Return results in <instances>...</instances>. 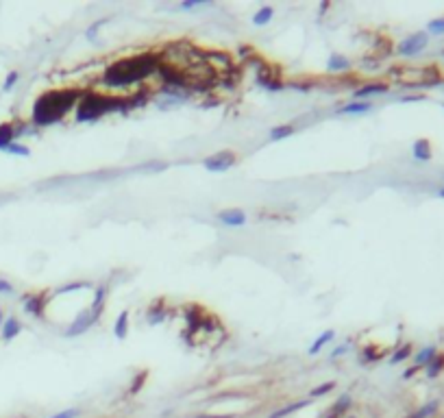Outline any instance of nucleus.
Listing matches in <instances>:
<instances>
[{"label":"nucleus","instance_id":"1","mask_svg":"<svg viewBox=\"0 0 444 418\" xmlns=\"http://www.w3.org/2000/svg\"><path fill=\"white\" fill-rule=\"evenodd\" d=\"M74 100H76V94H65V92L42 94L33 107V124L35 127H48V124L57 122L74 105Z\"/></svg>","mask_w":444,"mask_h":418},{"label":"nucleus","instance_id":"2","mask_svg":"<svg viewBox=\"0 0 444 418\" xmlns=\"http://www.w3.org/2000/svg\"><path fill=\"white\" fill-rule=\"evenodd\" d=\"M105 100H100L96 96H87L78 102V111H76V120L78 122H85V120H96L98 116H103L107 109L103 107Z\"/></svg>","mask_w":444,"mask_h":418},{"label":"nucleus","instance_id":"3","mask_svg":"<svg viewBox=\"0 0 444 418\" xmlns=\"http://www.w3.org/2000/svg\"><path fill=\"white\" fill-rule=\"evenodd\" d=\"M235 161H237V155L233 150H220V153H216V155L207 157L203 161V166H205V170H209V172H227L229 168L235 166Z\"/></svg>","mask_w":444,"mask_h":418},{"label":"nucleus","instance_id":"4","mask_svg":"<svg viewBox=\"0 0 444 418\" xmlns=\"http://www.w3.org/2000/svg\"><path fill=\"white\" fill-rule=\"evenodd\" d=\"M427 44H429L427 33H414V35L405 37L401 44H398L396 50H398V55H403V57H414V55L423 53V50L427 48Z\"/></svg>","mask_w":444,"mask_h":418},{"label":"nucleus","instance_id":"5","mask_svg":"<svg viewBox=\"0 0 444 418\" xmlns=\"http://www.w3.org/2000/svg\"><path fill=\"white\" fill-rule=\"evenodd\" d=\"M98 316L100 314L98 312H83V314H78V316L74 318V322H72V325L65 329V335H68V338H76V335H81V333H85L87 329H90L94 322L98 320Z\"/></svg>","mask_w":444,"mask_h":418},{"label":"nucleus","instance_id":"6","mask_svg":"<svg viewBox=\"0 0 444 418\" xmlns=\"http://www.w3.org/2000/svg\"><path fill=\"white\" fill-rule=\"evenodd\" d=\"M20 300H22V307H24L26 314H31V316H35V318L44 316V305H46L44 294H24Z\"/></svg>","mask_w":444,"mask_h":418},{"label":"nucleus","instance_id":"7","mask_svg":"<svg viewBox=\"0 0 444 418\" xmlns=\"http://www.w3.org/2000/svg\"><path fill=\"white\" fill-rule=\"evenodd\" d=\"M218 220L227 226H244L246 224V211L242 209H224L218 214Z\"/></svg>","mask_w":444,"mask_h":418},{"label":"nucleus","instance_id":"8","mask_svg":"<svg viewBox=\"0 0 444 418\" xmlns=\"http://www.w3.org/2000/svg\"><path fill=\"white\" fill-rule=\"evenodd\" d=\"M20 331H22L20 320L16 316H9V318H5L3 327H0V338H3L5 342H11L13 338H18Z\"/></svg>","mask_w":444,"mask_h":418},{"label":"nucleus","instance_id":"9","mask_svg":"<svg viewBox=\"0 0 444 418\" xmlns=\"http://www.w3.org/2000/svg\"><path fill=\"white\" fill-rule=\"evenodd\" d=\"M388 92V85L383 83H368V85H361L359 90H355V100H366L368 96H377V94H385Z\"/></svg>","mask_w":444,"mask_h":418},{"label":"nucleus","instance_id":"10","mask_svg":"<svg viewBox=\"0 0 444 418\" xmlns=\"http://www.w3.org/2000/svg\"><path fill=\"white\" fill-rule=\"evenodd\" d=\"M370 109H373L370 102H366V100H353V102H348V105L340 107L338 113H342V116H361V113H368Z\"/></svg>","mask_w":444,"mask_h":418},{"label":"nucleus","instance_id":"11","mask_svg":"<svg viewBox=\"0 0 444 418\" xmlns=\"http://www.w3.org/2000/svg\"><path fill=\"white\" fill-rule=\"evenodd\" d=\"M412 155L416 161H429L431 159V144L427 139H416L412 146Z\"/></svg>","mask_w":444,"mask_h":418},{"label":"nucleus","instance_id":"12","mask_svg":"<svg viewBox=\"0 0 444 418\" xmlns=\"http://www.w3.org/2000/svg\"><path fill=\"white\" fill-rule=\"evenodd\" d=\"M13 142H16V124L11 122L0 124V150H5Z\"/></svg>","mask_w":444,"mask_h":418},{"label":"nucleus","instance_id":"13","mask_svg":"<svg viewBox=\"0 0 444 418\" xmlns=\"http://www.w3.org/2000/svg\"><path fill=\"white\" fill-rule=\"evenodd\" d=\"M348 68H351V61H348L344 55L333 53L329 59H327V70H329V72H344Z\"/></svg>","mask_w":444,"mask_h":418},{"label":"nucleus","instance_id":"14","mask_svg":"<svg viewBox=\"0 0 444 418\" xmlns=\"http://www.w3.org/2000/svg\"><path fill=\"white\" fill-rule=\"evenodd\" d=\"M333 338H336V331H331V329H329V331H322V333H320L318 338L314 340V344H311V347H309L307 353H309V355H318L320 351H322V349H325L327 344H329Z\"/></svg>","mask_w":444,"mask_h":418},{"label":"nucleus","instance_id":"15","mask_svg":"<svg viewBox=\"0 0 444 418\" xmlns=\"http://www.w3.org/2000/svg\"><path fill=\"white\" fill-rule=\"evenodd\" d=\"M127 333H129V312H120V316L113 325V335L118 340H125Z\"/></svg>","mask_w":444,"mask_h":418},{"label":"nucleus","instance_id":"16","mask_svg":"<svg viewBox=\"0 0 444 418\" xmlns=\"http://www.w3.org/2000/svg\"><path fill=\"white\" fill-rule=\"evenodd\" d=\"M105 298H107V285L100 283L96 285V290H94V300H92V312H103V305H105Z\"/></svg>","mask_w":444,"mask_h":418},{"label":"nucleus","instance_id":"17","mask_svg":"<svg viewBox=\"0 0 444 418\" xmlns=\"http://www.w3.org/2000/svg\"><path fill=\"white\" fill-rule=\"evenodd\" d=\"M309 403H311L309 399H305V401H296V403H292V405H286V407H281V409H276V412H272L270 418H283V416H288V414H294V412H298V409L307 407Z\"/></svg>","mask_w":444,"mask_h":418},{"label":"nucleus","instance_id":"18","mask_svg":"<svg viewBox=\"0 0 444 418\" xmlns=\"http://www.w3.org/2000/svg\"><path fill=\"white\" fill-rule=\"evenodd\" d=\"M272 16H274V9H272L270 5H266V7H261V9L253 16V24H255V26H266L268 22L272 20Z\"/></svg>","mask_w":444,"mask_h":418},{"label":"nucleus","instance_id":"19","mask_svg":"<svg viewBox=\"0 0 444 418\" xmlns=\"http://www.w3.org/2000/svg\"><path fill=\"white\" fill-rule=\"evenodd\" d=\"M290 135H294V127L292 124H276L274 129H270V139L272 142H281Z\"/></svg>","mask_w":444,"mask_h":418},{"label":"nucleus","instance_id":"20","mask_svg":"<svg viewBox=\"0 0 444 418\" xmlns=\"http://www.w3.org/2000/svg\"><path fill=\"white\" fill-rule=\"evenodd\" d=\"M348 407H351V397H348V394H344V397H340V399L336 401V405L331 407V412H329V416H327V418H340Z\"/></svg>","mask_w":444,"mask_h":418},{"label":"nucleus","instance_id":"21","mask_svg":"<svg viewBox=\"0 0 444 418\" xmlns=\"http://www.w3.org/2000/svg\"><path fill=\"white\" fill-rule=\"evenodd\" d=\"M3 153H7V155H16V157H28L31 155V148L24 146V144H20V142H13V144L7 146Z\"/></svg>","mask_w":444,"mask_h":418},{"label":"nucleus","instance_id":"22","mask_svg":"<svg viewBox=\"0 0 444 418\" xmlns=\"http://www.w3.org/2000/svg\"><path fill=\"white\" fill-rule=\"evenodd\" d=\"M442 368H444V355H435L431 362L427 364V375L429 377H438L442 372Z\"/></svg>","mask_w":444,"mask_h":418},{"label":"nucleus","instance_id":"23","mask_svg":"<svg viewBox=\"0 0 444 418\" xmlns=\"http://www.w3.org/2000/svg\"><path fill=\"white\" fill-rule=\"evenodd\" d=\"M164 318H166V310L162 305L159 307H150L148 310V325H159V322H164Z\"/></svg>","mask_w":444,"mask_h":418},{"label":"nucleus","instance_id":"24","mask_svg":"<svg viewBox=\"0 0 444 418\" xmlns=\"http://www.w3.org/2000/svg\"><path fill=\"white\" fill-rule=\"evenodd\" d=\"M435 355H438V349H435V347H425V349L416 355V364H418V366H420V364H429Z\"/></svg>","mask_w":444,"mask_h":418},{"label":"nucleus","instance_id":"25","mask_svg":"<svg viewBox=\"0 0 444 418\" xmlns=\"http://www.w3.org/2000/svg\"><path fill=\"white\" fill-rule=\"evenodd\" d=\"M333 388H336V381H327V384H320L318 388L309 392V397H322V394H329Z\"/></svg>","mask_w":444,"mask_h":418},{"label":"nucleus","instance_id":"26","mask_svg":"<svg viewBox=\"0 0 444 418\" xmlns=\"http://www.w3.org/2000/svg\"><path fill=\"white\" fill-rule=\"evenodd\" d=\"M20 81V72H9V74H7V79H5V83H3V92H11L13 87H16V83Z\"/></svg>","mask_w":444,"mask_h":418},{"label":"nucleus","instance_id":"27","mask_svg":"<svg viewBox=\"0 0 444 418\" xmlns=\"http://www.w3.org/2000/svg\"><path fill=\"white\" fill-rule=\"evenodd\" d=\"M410 353H412V347H410V344H405V347L398 349V353H394V355L390 357V364H398V362H403V359L410 357Z\"/></svg>","mask_w":444,"mask_h":418},{"label":"nucleus","instance_id":"28","mask_svg":"<svg viewBox=\"0 0 444 418\" xmlns=\"http://www.w3.org/2000/svg\"><path fill=\"white\" fill-rule=\"evenodd\" d=\"M105 22H107V20H98V22H94V24H90V26L85 28V37L90 40V42H94V40H96V33L100 31V26H103Z\"/></svg>","mask_w":444,"mask_h":418},{"label":"nucleus","instance_id":"29","mask_svg":"<svg viewBox=\"0 0 444 418\" xmlns=\"http://www.w3.org/2000/svg\"><path fill=\"white\" fill-rule=\"evenodd\" d=\"M348 349H351V344H348V342H346V344H338V347L329 353V359H338V357H342V355H346Z\"/></svg>","mask_w":444,"mask_h":418},{"label":"nucleus","instance_id":"30","mask_svg":"<svg viewBox=\"0 0 444 418\" xmlns=\"http://www.w3.org/2000/svg\"><path fill=\"white\" fill-rule=\"evenodd\" d=\"M429 33H435V35H442L444 33V18H440V20H431L429 22Z\"/></svg>","mask_w":444,"mask_h":418},{"label":"nucleus","instance_id":"31","mask_svg":"<svg viewBox=\"0 0 444 418\" xmlns=\"http://www.w3.org/2000/svg\"><path fill=\"white\" fill-rule=\"evenodd\" d=\"M200 5H209V3H205V0H185V3H181V9H183V11H192V9H196V7H200Z\"/></svg>","mask_w":444,"mask_h":418},{"label":"nucleus","instance_id":"32","mask_svg":"<svg viewBox=\"0 0 444 418\" xmlns=\"http://www.w3.org/2000/svg\"><path fill=\"white\" fill-rule=\"evenodd\" d=\"M0 294H16V288H13V283L7 281V279H0Z\"/></svg>","mask_w":444,"mask_h":418},{"label":"nucleus","instance_id":"33","mask_svg":"<svg viewBox=\"0 0 444 418\" xmlns=\"http://www.w3.org/2000/svg\"><path fill=\"white\" fill-rule=\"evenodd\" d=\"M78 414V409L76 407H70V409H63V412H59V414H55V416H50V418H76Z\"/></svg>","mask_w":444,"mask_h":418},{"label":"nucleus","instance_id":"34","mask_svg":"<svg viewBox=\"0 0 444 418\" xmlns=\"http://www.w3.org/2000/svg\"><path fill=\"white\" fill-rule=\"evenodd\" d=\"M435 412V403H431V405H427L425 409H420V412L414 416V418H425V416H429V414H433Z\"/></svg>","mask_w":444,"mask_h":418},{"label":"nucleus","instance_id":"35","mask_svg":"<svg viewBox=\"0 0 444 418\" xmlns=\"http://www.w3.org/2000/svg\"><path fill=\"white\" fill-rule=\"evenodd\" d=\"M416 372H418V366H414V368H410V370H407V372H405V375H403V377H405V379H410L412 375H416Z\"/></svg>","mask_w":444,"mask_h":418},{"label":"nucleus","instance_id":"36","mask_svg":"<svg viewBox=\"0 0 444 418\" xmlns=\"http://www.w3.org/2000/svg\"><path fill=\"white\" fill-rule=\"evenodd\" d=\"M196 418H229V416H196Z\"/></svg>","mask_w":444,"mask_h":418},{"label":"nucleus","instance_id":"37","mask_svg":"<svg viewBox=\"0 0 444 418\" xmlns=\"http://www.w3.org/2000/svg\"><path fill=\"white\" fill-rule=\"evenodd\" d=\"M438 196H440V199H444V187H442V189H440V192H438Z\"/></svg>","mask_w":444,"mask_h":418},{"label":"nucleus","instance_id":"38","mask_svg":"<svg viewBox=\"0 0 444 418\" xmlns=\"http://www.w3.org/2000/svg\"><path fill=\"white\" fill-rule=\"evenodd\" d=\"M3 322H5V320H3V312H0V327H3Z\"/></svg>","mask_w":444,"mask_h":418},{"label":"nucleus","instance_id":"39","mask_svg":"<svg viewBox=\"0 0 444 418\" xmlns=\"http://www.w3.org/2000/svg\"><path fill=\"white\" fill-rule=\"evenodd\" d=\"M348 418H353V416H348Z\"/></svg>","mask_w":444,"mask_h":418}]
</instances>
